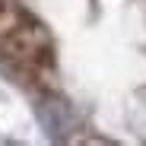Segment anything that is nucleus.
<instances>
[{
    "instance_id": "1",
    "label": "nucleus",
    "mask_w": 146,
    "mask_h": 146,
    "mask_svg": "<svg viewBox=\"0 0 146 146\" xmlns=\"http://www.w3.org/2000/svg\"><path fill=\"white\" fill-rule=\"evenodd\" d=\"M0 70L22 86H44L54 76L51 35L13 0H0Z\"/></svg>"
}]
</instances>
